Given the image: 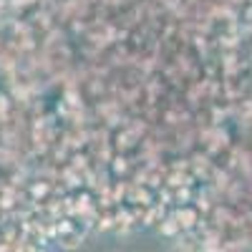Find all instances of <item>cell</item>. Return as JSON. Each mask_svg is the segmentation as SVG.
<instances>
[{
  "mask_svg": "<svg viewBox=\"0 0 252 252\" xmlns=\"http://www.w3.org/2000/svg\"><path fill=\"white\" fill-rule=\"evenodd\" d=\"M23 252H38V250H28V247H26V250H23Z\"/></svg>",
  "mask_w": 252,
  "mask_h": 252,
  "instance_id": "cell-1",
  "label": "cell"
}]
</instances>
